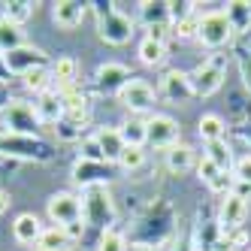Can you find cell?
<instances>
[{
	"instance_id": "obj_1",
	"label": "cell",
	"mask_w": 251,
	"mask_h": 251,
	"mask_svg": "<svg viewBox=\"0 0 251 251\" xmlns=\"http://www.w3.org/2000/svg\"><path fill=\"white\" fill-rule=\"evenodd\" d=\"M97 6V33L109 46H127L133 40V19L115 9V3H94Z\"/></svg>"
},
{
	"instance_id": "obj_2",
	"label": "cell",
	"mask_w": 251,
	"mask_h": 251,
	"mask_svg": "<svg viewBox=\"0 0 251 251\" xmlns=\"http://www.w3.org/2000/svg\"><path fill=\"white\" fill-rule=\"evenodd\" d=\"M82 221L88 227H97L100 233L112 230V224H115V203L109 197V188H88L82 194Z\"/></svg>"
},
{
	"instance_id": "obj_3",
	"label": "cell",
	"mask_w": 251,
	"mask_h": 251,
	"mask_svg": "<svg viewBox=\"0 0 251 251\" xmlns=\"http://www.w3.org/2000/svg\"><path fill=\"white\" fill-rule=\"evenodd\" d=\"M0 121H3V127L9 133H19V136H37V130L43 127L33 103H27V100H6Z\"/></svg>"
},
{
	"instance_id": "obj_4",
	"label": "cell",
	"mask_w": 251,
	"mask_h": 251,
	"mask_svg": "<svg viewBox=\"0 0 251 251\" xmlns=\"http://www.w3.org/2000/svg\"><path fill=\"white\" fill-rule=\"evenodd\" d=\"M0 154L3 157H19V160H49L51 149L40 136H19V133H3L0 136Z\"/></svg>"
},
{
	"instance_id": "obj_5",
	"label": "cell",
	"mask_w": 251,
	"mask_h": 251,
	"mask_svg": "<svg viewBox=\"0 0 251 251\" xmlns=\"http://www.w3.org/2000/svg\"><path fill=\"white\" fill-rule=\"evenodd\" d=\"M233 25L227 19L224 9H212L206 15H200V33H197V40H200L206 49H221V46H230L233 40Z\"/></svg>"
},
{
	"instance_id": "obj_6",
	"label": "cell",
	"mask_w": 251,
	"mask_h": 251,
	"mask_svg": "<svg viewBox=\"0 0 251 251\" xmlns=\"http://www.w3.org/2000/svg\"><path fill=\"white\" fill-rule=\"evenodd\" d=\"M46 215H49V221L55 227H67L73 221H82V197L70 194V191L51 194L49 203H46Z\"/></svg>"
},
{
	"instance_id": "obj_7",
	"label": "cell",
	"mask_w": 251,
	"mask_h": 251,
	"mask_svg": "<svg viewBox=\"0 0 251 251\" xmlns=\"http://www.w3.org/2000/svg\"><path fill=\"white\" fill-rule=\"evenodd\" d=\"M46 61H49L46 51L37 49V46H27V43L3 55V64H6V70H9V76H22V79H25L27 73H33V70H43Z\"/></svg>"
},
{
	"instance_id": "obj_8",
	"label": "cell",
	"mask_w": 251,
	"mask_h": 251,
	"mask_svg": "<svg viewBox=\"0 0 251 251\" xmlns=\"http://www.w3.org/2000/svg\"><path fill=\"white\" fill-rule=\"evenodd\" d=\"M109 176H112V164H97V160H85L79 157L73 170H70V178H73V185L79 188H106L109 185Z\"/></svg>"
},
{
	"instance_id": "obj_9",
	"label": "cell",
	"mask_w": 251,
	"mask_h": 251,
	"mask_svg": "<svg viewBox=\"0 0 251 251\" xmlns=\"http://www.w3.org/2000/svg\"><path fill=\"white\" fill-rule=\"evenodd\" d=\"M178 142V124L170 115H151L146 121V146L167 151Z\"/></svg>"
},
{
	"instance_id": "obj_10",
	"label": "cell",
	"mask_w": 251,
	"mask_h": 251,
	"mask_svg": "<svg viewBox=\"0 0 251 251\" xmlns=\"http://www.w3.org/2000/svg\"><path fill=\"white\" fill-rule=\"evenodd\" d=\"M133 76H130V70L124 67V64H115V61H109V64H100L97 67V73H94V88L100 94H121V88L127 85Z\"/></svg>"
},
{
	"instance_id": "obj_11",
	"label": "cell",
	"mask_w": 251,
	"mask_h": 251,
	"mask_svg": "<svg viewBox=\"0 0 251 251\" xmlns=\"http://www.w3.org/2000/svg\"><path fill=\"white\" fill-rule=\"evenodd\" d=\"M191 85L197 97H212L218 88L224 85V67L218 61H206L191 73Z\"/></svg>"
},
{
	"instance_id": "obj_12",
	"label": "cell",
	"mask_w": 251,
	"mask_h": 251,
	"mask_svg": "<svg viewBox=\"0 0 251 251\" xmlns=\"http://www.w3.org/2000/svg\"><path fill=\"white\" fill-rule=\"evenodd\" d=\"M118 100L127 106L130 112H149L151 106H154V88H151L146 79H136V76H133L127 85L121 88Z\"/></svg>"
},
{
	"instance_id": "obj_13",
	"label": "cell",
	"mask_w": 251,
	"mask_h": 251,
	"mask_svg": "<svg viewBox=\"0 0 251 251\" xmlns=\"http://www.w3.org/2000/svg\"><path fill=\"white\" fill-rule=\"evenodd\" d=\"M248 218V200H242V197H236V194H227V197H221V209H218V230L221 233H230V230H239L242 227V221Z\"/></svg>"
},
{
	"instance_id": "obj_14",
	"label": "cell",
	"mask_w": 251,
	"mask_h": 251,
	"mask_svg": "<svg viewBox=\"0 0 251 251\" xmlns=\"http://www.w3.org/2000/svg\"><path fill=\"white\" fill-rule=\"evenodd\" d=\"M160 94L170 103H185L194 97V85H191V73L185 70H167L164 79H160Z\"/></svg>"
},
{
	"instance_id": "obj_15",
	"label": "cell",
	"mask_w": 251,
	"mask_h": 251,
	"mask_svg": "<svg viewBox=\"0 0 251 251\" xmlns=\"http://www.w3.org/2000/svg\"><path fill=\"white\" fill-rule=\"evenodd\" d=\"M43 224L40 218L33 212H22V215H15V221H12V239L19 242V245H37V239L43 236Z\"/></svg>"
},
{
	"instance_id": "obj_16",
	"label": "cell",
	"mask_w": 251,
	"mask_h": 251,
	"mask_svg": "<svg viewBox=\"0 0 251 251\" xmlns=\"http://www.w3.org/2000/svg\"><path fill=\"white\" fill-rule=\"evenodd\" d=\"M51 19H55L61 30H76L85 19V3H79V0H58L51 6Z\"/></svg>"
},
{
	"instance_id": "obj_17",
	"label": "cell",
	"mask_w": 251,
	"mask_h": 251,
	"mask_svg": "<svg viewBox=\"0 0 251 251\" xmlns=\"http://www.w3.org/2000/svg\"><path fill=\"white\" fill-rule=\"evenodd\" d=\"M139 19L146 27H170L173 15H170V3L164 0H142L139 3Z\"/></svg>"
},
{
	"instance_id": "obj_18",
	"label": "cell",
	"mask_w": 251,
	"mask_h": 251,
	"mask_svg": "<svg viewBox=\"0 0 251 251\" xmlns=\"http://www.w3.org/2000/svg\"><path fill=\"white\" fill-rule=\"evenodd\" d=\"M33 109H37V115H40V121H43V124H61V121H64V115H67L64 100H61V94H58V91H49V94L37 97Z\"/></svg>"
},
{
	"instance_id": "obj_19",
	"label": "cell",
	"mask_w": 251,
	"mask_h": 251,
	"mask_svg": "<svg viewBox=\"0 0 251 251\" xmlns=\"http://www.w3.org/2000/svg\"><path fill=\"white\" fill-rule=\"evenodd\" d=\"M94 139H97V146H100V151H103V160H106V164H115V160L121 157L124 139H121L118 127H100V130L94 133Z\"/></svg>"
},
{
	"instance_id": "obj_20",
	"label": "cell",
	"mask_w": 251,
	"mask_h": 251,
	"mask_svg": "<svg viewBox=\"0 0 251 251\" xmlns=\"http://www.w3.org/2000/svg\"><path fill=\"white\" fill-rule=\"evenodd\" d=\"M164 154H167V170H170V173H176V176H182V173H188V170H194V167H197L194 149H191V146H185V142H176V146H173V149H167Z\"/></svg>"
},
{
	"instance_id": "obj_21",
	"label": "cell",
	"mask_w": 251,
	"mask_h": 251,
	"mask_svg": "<svg viewBox=\"0 0 251 251\" xmlns=\"http://www.w3.org/2000/svg\"><path fill=\"white\" fill-rule=\"evenodd\" d=\"M49 73H51V82L58 85V91H61V88H73L76 76H79V61L64 55V58H58L55 64L49 67Z\"/></svg>"
},
{
	"instance_id": "obj_22",
	"label": "cell",
	"mask_w": 251,
	"mask_h": 251,
	"mask_svg": "<svg viewBox=\"0 0 251 251\" xmlns=\"http://www.w3.org/2000/svg\"><path fill=\"white\" fill-rule=\"evenodd\" d=\"M70 245H73V242L67 239L64 227H46L33 248H37V251H70Z\"/></svg>"
},
{
	"instance_id": "obj_23",
	"label": "cell",
	"mask_w": 251,
	"mask_h": 251,
	"mask_svg": "<svg viewBox=\"0 0 251 251\" xmlns=\"http://www.w3.org/2000/svg\"><path fill=\"white\" fill-rule=\"evenodd\" d=\"M197 133H200L203 142H218V139H224V133H227V124H224L221 115L209 112V115L200 118V124H197Z\"/></svg>"
},
{
	"instance_id": "obj_24",
	"label": "cell",
	"mask_w": 251,
	"mask_h": 251,
	"mask_svg": "<svg viewBox=\"0 0 251 251\" xmlns=\"http://www.w3.org/2000/svg\"><path fill=\"white\" fill-rule=\"evenodd\" d=\"M19 46H25V30L0 15V55H6V51L19 49Z\"/></svg>"
},
{
	"instance_id": "obj_25",
	"label": "cell",
	"mask_w": 251,
	"mask_h": 251,
	"mask_svg": "<svg viewBox=\"0 0 251 251\" xmlns=\"http://www.w3.org/2000/svg\"><path fill=\"white\" fill-rule=\"evenodd\" d=\"M203 157H209L221 173H230V170H233V151H230V146H227V139L206 142V154H203Z\"/></svg>"
},
{
	"instance_id": "obj_26",
	"label": "cell",
	"mask_w": 251,
	"mask_h": 251,
	"mask_svg": "<svg viewBox=\"0 0 251 251\" xmlns=\"http://www.w3.org/2000/svg\"><path fill=\"white\" fill-rule=\"evenodd\" d=\"M136 55H139V64H146V67H160V64H164V58H167V46L146 37V40L139 43Z\"/></svg>"
},
{
	"instance_id": "obj_27",
	"label": "cell",
	"mask_w": 251,
	"mask_h": 251,
	"mask_svg": "<svg viewBox=\"0 0 251 251\" xmlns=\"http://www.w3.org/2000/svg\"><path fill=\"white\" fill-rule=\"evenodd\" d=\"M33 9H37V3H30V0H9V3H3V19H9L12 25H25Z\"/></svg>"
},
{
	"instance_id": "obj_28",
	"label": "cell",
	"mask_w": 251,
	"mask_h": 251,
	"mask_svg": "<svg viewBox=\"0 0 251 251\" xmlns=\"http://www.w3.org/2000/svg\"><path fill=\"white\" fill-rule=\"evenodd\" d=\"M115 164L124 170V173H136L146 167V146H124L121 157L115 160Z\"/></svg>"
},
{
	"instance_id": "obj_29",
	"label": "cell",
	"mask_w": 251,
	"mask_h": 251,
	"mask_svg": "<svg viewBox=\"0 0 251 251\" xmlns=\"http://www.w3.org/2000/svg\"><path fill=\"white\" fill-rule=\"evenodd\" d=\"M118 133L124 139V146H146V121H142V118L124 121L118 127Z\"/></svg>"
},
{
	"instance_id": "obj_30",
	"label": "cell",
	"mask_w": 251,
	"mask_h": 251,
	"mask_svg": "<svg viewBox=\"0 0 251 251\" xmlns=\"http://www.w3.org/2000/svg\"><path fill=\"white\" fill-rule=\"evenodd\" d=\"M227 19H230L233 30H245L251 25V3H245V0H233V3H227Z\"/></svg>"
},
{
	"instance_id": "obj_31",
	"label": "cell",
	"mask_w": 251,
	"mask_h": 251,
	"mask_svg": "<svg viewBox=\"0 0 251 251\" xmlns=\"http://www.w3.org/2000/svg\"><path fill=\"white\" fill-rule=\"evenodd\" d=\"M51 85H55V82H51V73H49L46 67H43V70H33V73L25 76V88H27L30 94H37V97L49 94V91H51Z\"/></svg>"
},
{
	"instance_id": "obj_32",
	"label": "cell",
	"mask_w": 251,
	"mask_h": 251,
	"mask_svg": "<svg viewBox=\"0 0 251 251\" xmlns=\"http://www.w3.org/2000/svg\"><path fill=\"white\" fill-rule=\"evenodd\" d=\"M97 251H127V239H124V233H118V230L112 227V230L100 233Z\"/></svg>"
},
{
	"instance_id": "obj_33",
	"label": "cell",
	"mask_w": 251,
	"mask_h": 251,
	"mask_svg": "<svg viewBox=\"0 0 251 251\" xmlns=\"http://www.w3.org/2000/svg\"><path fill=\"white\" fill-rule=\"evenodd\" d=\"M173 27H176L173 33H176L178 40H191V37H197V33H200V15L191 12V15H185L182 22H176Z\"/></svg>"
},
{
	"instance_id": "obj_34",
	"label": "cell",
	"mask_w": 251,
	"mask_h": 251,
	"mask_svg": "<svg viewBox=\"0 0 251 251\" xmlns=\"http://www.w3.org/2000/svg\"><path fill=\"white\" fill-rule=\"evenodd\" d=\"M197 176H200V178H203V182H206V185L212 188V185H215V182H218V178H221L224 173H221L218 167H215V164H212V160H209V157H203V160H197Z\"/></svg>"
},
{
	"instance_id": "obj_35",
	"label": "cell",
	"mask_w": 251,
	"mask_h": 251,
	"mask_svg": "<svg viewBox=\"0 0 251 251\" xmlns=\"http://www.w3.org/2000/svg\"><path fill=\"white\" fill-rule=\"evenodd\" d=\"M82 157H85V160H97V164H106V160H103V151H100V146H97L94 136H91V139H82Z\"/></svg>"
},
{
	"instance_id": "obj_36",
	"label": "cell",
	"mask_w": 251,
	"mask_h": 251,
	"mask_svg": "<svg viewBox=\"0 0 251 251\" xmlns=\"http://www.w3.org/2000/svg\"><path fill=\"white\" fill-rule=\"evenodd\" d=\"M233 178H239V182H248L251 185V154L239 157L236 164H233Z\"/></svg>"
},
{
	"instance_id": "obj_37",
	"label": "cell",
	"mask_w": 251,
	"mask_h": 251,
	"mask_svg": "<svg viewBox=\"0 0 251 251\" xmlns=\"http://www.w3.org/2000/svg\"><path fill=\"white\" fill-rule=\"evenodd\" d=\"M85 230H88L85 221H73V224H67V227H64V233H67V239H70V242H82V239H85Z\"/></svg>"
},
{
	"instance_id": "obj_38",
	"label": "cell",
	"mask_w": 251,
	"mask_h": 251,
	"mask_svg": "<svg viewBox=\"0 0 251 251\" xmlns=\"http://www.w3.org/2000/svg\"><path fill=\"white\" fill-rule=\"evenodd\" d=\"M239 73H242V82L251 91V51H242L239 55Z\"/></svg>"
},
{
	"instance_id": "obj_39",
	"label": "cell",
	"mask_w": 251,
	"mask_h": 251,
	"mask_svg": "<svg viewBox=\"0 0 251 251\" xmlns=\"http://www.w3.org/2000/svg\"><path fill=\"white\" fill-rule=\"evenodd\" d=\"M149 40H154V43H164L167 46V37H170V27H149V33H146Z\"/></svg>"
},
{
	"instance_id": "obj_40",
	"label": "cell",
	"mask_w": 251,
	"mask_h": 251,
	"mask_svg": "<svg viewBox=\"0 0 251 251\" xmlns=\"http://www.w3.org/2000/svg\"><path fill=\"white\" fill-rule=\"evenodd\" d=\"M233 194L242 197V200H251V185L248 182H239V178H233Z\"/></svg>"
},
{
	"instance_id": "obj_41",
	"label": "cell",
	"mask_w": 251,
	"mask_h": 251,
	"mask_svg": "<svg viewBox=\"0 0 251 251\" xmlns=\"http://www.w3.org/2000/svg\"><path fill=\"white\" fill-rule=\"evenodd\" d=\"M9 203H12V197H9V191H3V188H0V215H3V212L9 209Z\"/></svg>"
},
{
	"instance_id": "obj_42",
	"label": "cell",
	"mask_w": 251,
	"mask_h": 251,
	"mask_svg": "<svg viewBox=\"0 0 251 251\" xmlns=\"http://www.w3.org/2000/svg\"><path fill=\"white\" fill-rule=\"evenodd\" d=\"M6 76H9V70H6V64H3V55H0V82H6Z\"/></svg>"
},
{
	"instance_id": "obj_43",
	"label": "cell",
	"mask_w": 251,
	"mask_h": 251,
	"mask_svg": "<svg viewBox=\"0 0 251 251\" xmlns=\"http://www.w3.org/2000/svg\"><path fill=\"white\" fill-rule=\"evenodd\" d=\"M3 164H6V157H3V154H0V167H3Z\"/></svg>"
},
{
	"instance_id": "obj_44",
	"label": "cell",
	"mask_w": 251,
	"mask_h": 251,
	"mask_svg": "<svg viewBox=\"0 0 251 251\" xmlns=\"http://www.w3.org/2000/svg\"><path fill=\"white\" fill-rule=\"evenodd\" d=\"M142 251H157V248H142Z\"/></svg>"
}]
</instances>
